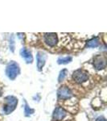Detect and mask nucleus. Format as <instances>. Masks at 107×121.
I'll use <instances>...</instances> for the list:
<instances>
[{"mask_svg": "<svg viewBox=\"0 0 107 121\" xmlns=\"http://www.w3.org/2000/svg\"><path fill=\"white\" fill-rule=\"evenodd\" d=\"M58 98L60 100H67L73 98V94L67 86H61L58 91Z\"/></svg>", "mask_w": 107, "mask_h": 121, "instance_id": "6", "label": "nucleus"}, {"mask_svg": "<svg viewBox=\"0 0 107 121\" xmlns=\"http://www.w3.org/2000/svg\"><path fill=\"white\" fill-rule=\"evenodd\" d=\"M93 65L95 69L100 70L106 67V58L102 55H98L93 59Z\"/></svg>", "mask_w": 107, "mask_h": 121, "instance_id": "7", "label": "nucleus"}, {"mask_svg": "<svg viewBox=\"0 0 107 121\" xmlns=\"http://www.w3.org/2000/svg\"><path fill=\"white\" fill-rule=\"evenodd\" d=\"M73 78L77 83H83L89 79V73L84 69H77L73 73Z\"/></svg>", "mask_w": 107, "mask_h": 121, "instance_id": "2", "label": "nucleus"}, {"mask_svg": "<svg viewBox=\"0 0 107 121\" xmlns=\"http://www.w3.org/2000/svg\"><path fill=\"white\" fill-rule=\"evenodd\" d=\"M68 112H66L64 108L61 107H58L55 109L53 112V116H52V120L54 121H61L67 117Z\"/></svg>", "mask_w": 107, "mask_h": 121, "instance_id": "5", "label": "nucleus"}, {"mask_svg": "<svg viewBox=\"0 0 107 121\" xmlns=\"http://www.w3.org/2000/svg\"><path fill=\"white\" fill-rule=\"evenodd\" d=\"M67 73H68V71L67 69H63L62 71L60 73V75H59V78H58V80H59V82H62L64 79H65V78L67 76Z\"/></svg>", "mask_w": 107, "mask_h": 121, "instance_id": "12", "label": "nucleus"}, {"mask_svg": "<svg viewBox=\"0 0 107 121\" xmlns=\"http://www.w3.org/2000/svg\"><path fill=\"white\" fill-rule=\"evenodd\" d=\"M72 60L71 56H65V57H61L58 59V63L59 64H67L69 63Z\"/></svg>", "mask_w": 107, "mask_h": 121, "instance_id": "11", "label": "nucleus"}, {"mask_svg": "<svg viewBox=\"0 0 107 121\" xmlns=\"http://www.w3.org/2000/svg\"><path fill=\"white\" fill-rule=\"evenodd\" d=\"M20 54L25 59L27 63H32V54H31V52H29L27 48H23L22 49L20 50Z\"/></svg>", "mask_w": 107, "mask_h": 121, "instance_id": "9", "label": "nucleus"}, {"mask_svg": "<svg viewBox=\"0 0 107 121\" xmlns=\"http://www.w3.org/2000/svg\"><path fill=\"white\" fill-rule=\"evenodd\" d=\"M44 41L47 45L53 47L58 42L57 35L56 33H44Z\"/></svg>", "mask_w": 107, "mask_h": 121, "instance_id": "4", "label": "nucleus"}, {"mask_svg": "<svg viewBox=\"0 0 107 121\" xmlns=\"http://www.w3.org/2000/svg\"><path fill=\"white\" fill-rule=\"evenodd\" d=\"M98 44H99V40H98V38H97V37L91 39V40H89V41L87 42V46L89 47V48L98 47Z\"/></svg>", "mask_w": 107, "mask_h": 121, "instance_id": "10", "label": "nucleus"}, {"mask_svg": "<svg viewBox=\"0 0 107 121\" xmlns=\"http://www.w3.org/2000/svg\"><path fill=\"white\" fill-rule=\"evenodd\" d=\"M19 73V65H17L15 62H11V64H9L7 66V69H6V73H7V77L10 79L14 80L15 78L17 77V75Z\"/></svg>", "mask_w": 107, "mask_h": 121, "instance_id": "3", "label": "nucleus"}, {"mask_svg": "<svg viewBox=\"0 0 107 121\" xmlns=\"http://www.w3.org/2000/svg\"><path fill=\"white\" fill-rule=\"evenodd\" d=\"M96 121H106V119H105L104 117H99V118L97 119Z\"/></svg>", "mask_w": 107, "mask_h": 121, "instance_id": "14", "label": "nucleus"}, {"mask_svg": "<svg viewBox=\"0 0 107 121\" xmlns=\"http://www.w3.org/2000/svg\"><path fill=\"white\" fill-rule=\"evenodd\" d=\"M18 100L14 96H7L5 98V104L3 110L6 112V114H9V113L12 112L15 110V107H16Z\"/></svg>", "mask_w": 107, "mask_h": 121, "instance_id": "1", "label": "nucleus"}, {"mask_svg": "<svg viewBox=\"0 0 107 121\" xmlns=\"http://www.w3.org/2000/svg\"><path fill=\"white\" fill-rule=\"evenodd\" d=\"M33 112H34V110L29 108L28 104L26 103V107H25V113H26V116H29V115L32 114Z\"/></svg>", "mask_w": 107, "mask_h": 121, "instance_id": "13", "label": "nucleus"}, {"mask_svg": "<svg viewBox=\"0 0 107 121\" xmlns=\"http://www.w3.org/2000/svg\"><path fill=\"white\" fill-rule=\"evenodd\" d=\"M46 60V56L45 54H44L43 52H38L37 54V67L39 70H41L43 66L45 64Z\"/></svg>", "mask_w": 107, "mask_h": 121, "instance_id": "8", "label": "nucleus"}]
</instances>
